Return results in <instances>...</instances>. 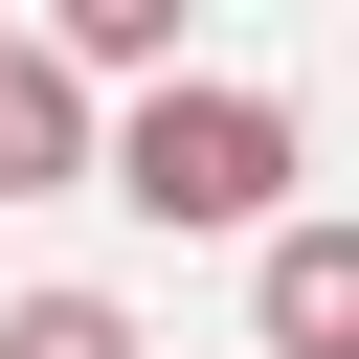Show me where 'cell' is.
I'll return each instance as SVG.
<instances>
[{"instance_id":"obj_1","label":"cell","mask_w":359,"mask_h":359,"mask_svg":"<svg viewBox=\"0 0 359 359\" xmlns=\"http://www.w3.org/2000/svg\"><path fill=\"white\" fill-rule=\"evenodd\" d=\"M112 202L135 224H269L292 202V90H135L112 112Z\"/></svg>"},{"instance_id":"obj_2","label":"cell","mask_w":359,"mask_h":359,"mask_svg":"<svg viewBox=\"0 0 359 359\" xmlns=\"http://www.w3.org/2000/svg\"><path fill=\"white\" fill-rule=\"evenodd\" d=\"M67 180H112V112L67 45H0V202H67Z\"/></svg>"},{"instance_id":"obj_3","label":"cell","mask_w":359,"mask_h":359,"mask_svg":"<svg viewBox=\"0 0 359 359\" xmlns=\"http://www.w3.org/2000/svg\"><path fill=\"white\" fill-rule=\"evenodd\" d=\"M247 314H269V359H359V224H247Z\"/></svg>"},{"instance_id":"obj_4","label":"cell","mask_w":359,"mask_h":359,"mask_svg":"<svg viewBox=\"0 0 359 359\" xmlns=\"http://www.w3.org/2000/svg\"><path fill=\"white\" fill-rule=\"evenodd\" d=\"M180 22H202V0H45V45H67V67H157Z\"/></svg>"},{"instance_id":"obj_5","label":"cell","mask_w":359,"mask_h":359,"mask_svg":"<svg viewBox=\"0 0 359 359\" xmlns=\"http://www.w3.org/2000/svg\"><path fill=\"white\" fill-rule=\"evenodd\" d=\"M0 359H135V314H112V292H22V314H0Z\"/></svg>"},{"instance_id":"obj_6","label":"cell","mask_w":359,"mask_h":359,"mask_svg":"<svg viewBox=\"0 0 359 359\" xmlns=\"http://www.w3.org/2000/svg\"><path fill=\"white\" fill-rule=\"evenodd\" d=\"M0 45H22V22H0Z\"/></svg>"}]
</instances>
